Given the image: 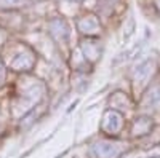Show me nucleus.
<instances>
[{
    "instance_id": "f257e3e1",
    "label": "nucleus",
    "mask_w": 160,
    "mask_h": 158,
    "mask_svg": "<svg viewBox=\"0 0 160 158\" xmlns=\"http://www.w3.org/2000/svg\"><path fill=\"white\" fill-rule=\"evenodd\" d=\"M158 70V65L154 59H146L136 65V69L133 70V83L139 88H148L152 82L154 75Z\"/></svg>"
},
{
    "instance_id": "f03ea898",
    "label": "nucleus",
    "mask_w": 160,
    "mask_h": 158,
    "mask_svg": "<svg viewBox=\"0 0 160 158\" xmlns=\"http://www.w3.org/2000/svg\"><path fill=\"white\" fill-rule=\"evenodd\" d=\"M125 126V117L122 112H117L114 109H109L102 115V122H101V129L104 134L108 136H117L120 131Z\"/></svg>"
},
{
    "instance_id": "7ed1b4c3",
    "label": "nucleus",
    "mask_w": 160,
    "mask_h": 158,
    "mask_svg": "<svg viewBox=\"0 0 160 158\" xmlns=\"http://www.w3.org/2000/svg\"><path fill=\"white\" fill-rule=\"evenodd\" d=\"M91 152L95 158H118L123 152V147L117 141L102 139L91 146Z\"/></svg>"
},
{
    "instance_id": "20e7f679",
    "label": "nucleus",
    "mask_w": 160,
    "mask_h": 158,
    "mask_svg": "<svg viewBox=\"0 0 160 158\" xmlns=\"http://www.w3.org/2000/svg\"><path fill=\"white\" fill-rule=\"evenodd\" d=\"M155 122L152 115L146 113V115H139L135 118V122L131 123V137H138V139H146L152 131L155 129Z\"/></svg>"
},
{
    "instance_id": "39448f33",
    "label": "nucleus",
    "mask_w": 160,
    "mask_h": 158,
    "mask_svg": "<svg viewBox=\"0 0 160 158\" xmlns=\"http://www.w3.org/2000/svg\"><path fill=\"white\" fill-rule=\"evenodd\" d=\"M141 105H142V109L149 112V115L160 112V82L152 83L146 88L142 99H141Z\"/></svg>"
},
{
    "instance_id": "423d86ee",
    "label": "nucleus",
    "mask_w": 160,
    "mask_h": 158,
    "mask_svg": "<svg viewBox=\"0 0 160 158\" xmlns=\"http://www.w3.org/2000/svg\"><path fill=\"white\" fill-rule=\"evenodd\" d=\"M2 78H3V69H2V65H0V82H2Z\"/></svg>"
}]
</instances>
